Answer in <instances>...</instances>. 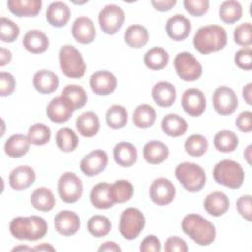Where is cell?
<instances>
[{
	"label": "cell",
	"instance_id": "1",
	"mask_svg": "<svg viewBox=\"0 0 252 252\" xmlns=\"http://www.w3.org/2000/svg\"><path fill=\"white\" fill-rule=\"evenodd\" d=\"M11 234L19 240L35 241L45 236L48 230L46 220L39 216L17 217L9 225Z\"/></svg>",
	"mask_w": 252,
	"mask_h": 252
},
{
	"label": "cell",
	"instance_id": "2",
	"mask_svg": "<svg viewBox=\"0 0 252 252\" xmlns=\"http://www.w3.org/2000/svg\"><path fill=\"white\" fill-rule=\"evenodd\" d=\"M227 34L221 26L207 25L201 27L193 37V44L196 50L202 54L217 52L225 47Z\"/></svg>",
	"mask_w": 252,
	"mask_h": 252
},
{
	"label": "cell",
	"instance_id": "3",
	"mask_svg": "<svg viewBox=\"0 0 252 252\" xmlns=\"http://www.w3.org/2000/svg\"><path fill=\"white\" fill-rule=\"evenodd\" d=\"M181 228L194 242L201 246H208L216 238L215 225L198 214H188L181 221Z\"/></svg>",
	"mask_w": 252,
	"mask_h": 252
},
{
	"label": "cell",
	"instance_id": "4",
	"mask_svg": "<svg viewBox=\"0 0 252 252\" xmlns=\"http://www.w3.org/2000/svg\"><path fill=\"white\" fill-rule=\"evenodd\" d=\"M213 177L219 184L230 189H238L243 184L245 175L239 162L232 159H222L215 165Z\"/></svg>",
	"mask_w": 252,
	"mask_h": 252
},
{
	"label": "cell",
	"instance_id": "5",
	"mask_svg": "<svg viewBox=\"0 0 252 252\" xmlns=\"http://www.w3.org/2000/svg\"><path fill=\"white\" fill-rule=\"evenodd\" d=\"M175 177L189 192H199L206 184V173L203 167L194 162L185 161L175 168Z\"/></svg>",
	"mask_w": 252,
	"mask_h": 252
},
{
	"label": "cell",
	"instance_id": "6",
	"mask_svg": "<svg viewBox=\"0 0 252 252\" xmlns=\"http://www.w3.org/2000/svg\"><path fill=\"white\" fill-rule=\"evenodd\" d=\"M59 65L62 73L68 78L79 79L86 72V63L81 52L71 44H65L60 48Z\"/></svg>",
	"mask_w": 252,
	"mask_h": 252
},
{
	"label": "cell",
	"instance_id": "7",
	"mask_svg": "<svg viewBox=\"0 0 252 252\" xmlns=\"http://www.w3.org/2000/svg\"><path fill=\"white\" fill-rule=\"evenodd\" d=\"M146 223L144 214L137 208L125 209L119 219V232L128 240H133L139 236Z\"/></svg>",
	"mask_w": 252,
	"mask_h": 252
},
{
	"label": "cell",
	"instance_id": "8",
	"mask_svg": "<svg viewBox=\"0 0 252 252\" xmlns=\"http://www.w3.org/2000/svg\"><path fill=\"white\" fill-rule=\"evenodd\" d=\"M173 64L176 74L183 81L193 82L202 76V65L190 52H179L175 56Z\"/></svg>",
	"mask_w": 252,
	"mask_h": 252
},
{
	"label": "cell",
	"instance_id": "9",
	"mask_svg": "<svg viewBox=\"0 0 252 252\" xmlns=\"http://www.w3.org/2000/svg\"><path fill=\"white\" fill-rule=\"evenodd\" d=\"M125 14L121 7L115 4L104 6L98 14V23L102 32L106 34H115L122 27Z\"/></svg>",
	"mask_w": 252,
	"mask_h": 252
},
{
	"label": "cell",
	"instance_id": "10",
	"mask_svg": "<svg viewBox=\"0 0 252 252\" xmlns=\"http://www.w3.org/2000/svg\"><path fill=\"white\" fill-rule=\"evenodd\" d=\"M57 189L61 200L67 204H72L81 198L83 183L74 172L67 171L59 177Z\"/></svg>",
	"mask_w": 252,
	"mask_h": 252
},
{
	"label": "cell",
	"instance_id": "11",
	"mask_svg": "<svg viewBox=\"0 0 252 252\" xmlns=\"http://www.w3.org/2000/svg\"><path fill=\"white\" fill-rule=\"evenodd\" d=\"M212 101L216 112L224 116L232 114L238 106L235 92L227 86L218 87L213 93Z\"/></svg>",
	"mask_w": 252,
	"mask_h": 252
},
{
	"label": "cell",
	"instance_id": "12",
	"mask_svg": "<svg viewBox=\"0 0 252 252\" xmlns=\"http://www.w3.org/2000/svg\"><path fill=\"white\" fill-rule=\"evenodd\" d=\"M175 186L165 177L155 179L149 189L150 199L158 206H166L170 204L175 197Z\"/></svg>",
	"mask_w": 252,
	"mask_h": 252
},
{
	"label": "cell",
	"instance_id": "13",
	"mask_svg": "<svg viewBox=\"0 0 252 252\" xmlns=\"http://www.w3.org/2000/svg\"><path fill=\"white\" fill-rule=\"evenodd\" d=\"M181 106L190 116H200L206 109V97L204 93L197 88H189L181 96Z\"/></svg>",
	"mask_w": 252,
	"mask_h": 252
},
{
	"label": "cell",
	"instance_id": "14",
	"mask_svg": "<svg viewBox=\"0 0 252 252\" xmlns=\"http://www.w3.org/2000/svg\"><path fill=\"white\" fill-rule=\"evenodd\" d=\"M108 162V157L103 150H94L86 155L80 163L81 171L87 176H94L102 172Z\"/></svg>",
	"mask_w": 252,
	"mask_h": 252
},
{
	"label": "cell",
	"instance_id": "15",
	"mask_svg": "<svg viewBox=\"0 0 252 252\" xmlns=\"http://www.w3.org/2000/svg\"><path fill=\"white\" fill-rule=\"evenodd\" d=\"M117 86V79L109 71H96L90 77V87L97 95H108L114 92Z\"/></svg>",
	"mask_w": 252,
	"mask_h": 252
},
{
	"label": "cell",
	"instance_id": "16",
	"mask_svg": "<svg viewBox=\"0 0 252 252\" xmlns=\"http://www.w3.org/2000/svg\"><path fill=\"white\" fill-rule=\"evenodd\" d=\"M81 226L79 216L69 210H63L54 217V228L63 236L74 235Z\"/></svg>",
	"mask_w": 252,
	"mask_h": 252
},
{
	"label": "cell",
	"instance_id": "17",
	"mask_svg": "<svg viewBox=\"0 0 252 252\" xmlns=\"http://www.w3.org/2000/svg\"><path fill=\"white\" fill-rule=\"evenodd\" d=\"M191 30V22L181 14H175L170 17L165 25L167 35L175 41L186 39L190 34Z\"/></svg>",
	"mask_w": 252,
	"mask_h": 252
},
{
	"label": "cell",
	"instance_id": "18",
	"mask_svg": "<svg viewBox=\"0 0 252 252\" xmlns=\"http://www.w3.org/2000/svg\"><path fill=\"white\" fill-rule=\"evenodd\" d=\"M71 32L76 41L82 44H89L93 42L96 35L94 22L90 18L85 16L78 17L74 21Z\"/></svg>",
	"mask_w": 252,
	"mask_h": 252
},
{
	"label": "cell",
	"instance_id": "19",
	"mask_svg": "<svg viewBox=\"0 0 252 252\" xmlns=\"http://www.w3.org/2000/svg\"><path fill=\"white\" fill-rule=\"evenodd\" d=\"M74 108L63 96H57L51 99L46 107L47 117L55 123L67 122L73 115Z\"/></svg>",
	"mask_w": 252,
	"mask_h": 252
},
{
	"label": "cell",
	"instance_id": "20",
	"mask_svg": "<svg viewBox=\"0 0 252 252\" xmlns=\"http://www.w3.org/2000/svg\"><path fill=\"white\" fill-rule=\"evenodd\" d=\"M35 171L28 165H20L9 174V184L12 189L22 191L29 188L35 181Z\"/></svg>",
	"mask_w": 252,
	"mask_h": 252
},
{
	"label": "cell",
	"instance_id": "21",
	"mask_svg": "<svg viewBox=\"0 0 252 252\" xmlns=\"http://www.w3.org/2000/svg\"><path fill=\"white\" fill-rule=\"evenodd\" d=\"M152 97L158 106L169 107L176 99L175 87L169 82H158L152 89Z\"/></svg>",
	"mask_w": 252,
	"mask_h": 252
},
{
	"label": "cell",
	"instance_id": "22",
	"mask_svg": "<svg viewBox=\"0 0 252 252\" xmlns=\"http://www.w3.org/2000/svg\"><path fill=\"white\" fill-rule=\"evenodd\" d=\"M229 199L223 192L215 191L207 195L204 200V209L213 217H220L229 209Z\"/></svg>",
	"mask_w": 252,
	"mask_h": 252
},
{
	"label": "cell",
	"instance_id": "23",
	"mask_svg": "<svg viewBox=\"0 0 252 252\" xmlns=\"http://www.w3.org/2000/svg\"><path fill=\"white\" fill-rule=\"evenodd\" d=\"M22 43L29 52L38 54L47 50L49 39L42 31L30 30L25 33Z\"/></svg>",
	"mask_w": 252,
	"mask_h": 252
},
{
	"label": "cell",
	"instance_id": "24",
	"mask_svg": "<svg viewBox=\"0 0 252 252\" xmlns=\"http://www.w3.org/2000/svg\"><path fill=\"white\" fill-rule=\"evenodd\" d=\"M45 17L47 22L55 27L61 28L64 27L71 17V11L67 4L61 1H55L49 4L46 9Z\"/></svg>",
	"mask_w": 252,
	"mask_h": 252
},
{
	"label": "cell",
	"instance_id": "25",
	"mask_svg": "<svg viewBox=\"0 0 252 252\" xmlns=\"http://www.w3.org/2000/svg\"><path fill=\"white\" fill-rule=\"evenodd\" d=\"M169 155L167 146L161 141L152 140L146 143L143 149L145 160L150 164H159L163 162Z\"/></svg>",
	"mask_w": 252,
	"mask_h": 252
},
{
	"label": "cell",
	"instance_id": "26",
	"mask_svg": "<svg viewBox=\"0 0 252 252\" xmlns=\"http://www.w3.org/2000/svg\"><path fill=\"white\" fill-rule=\"evenodd\" d=\"M7 6L17 17H34L40 12L42 2L41 0H9Z\"/></svg>",
	"mask_w": 252,
	"mask_h": 252
},
{
	"label": "cell",
	"instance_id": "27",
	"mask_svg": "<svg viewBox=\"0 0 252 252\" xmlns=\"http://www.w3.org/2000/svg\"><path fill=\"white\" fill-rule=\"evenodd\" d=\"M32 84L34 89L40 94H51L57 90L59 79L52 71L42 69L34 74Z\"/></svg>",
	"mask_w": 252,
	"mask_h": 252
},
{
	"label": "cell",
	"instance_id": "28",
	"mask_svg": "<svg viewBox=\"0 0 252 252\" xmlns=\"http://www.w3.org/2000/svg\"><path fill=\"white\" fill-rule=\"evenodd\" d=\"M137 149L129 142H119L113 148V158L122 167L132 166L137 161Z\"/></svg>",
	"mask_w": 252,
	"mask_h": 252
},
{
	"label": "cell",
	"instance_id": "29",
	"mask_svg": "<svg viewBox=\"0 0 252 252\" xmlns=\"http://www.w3.org/2000/svg\"><path fill=\"white\" fill-rule=\"evenodd\" d=\"M76 127L83 137L91 138L95 136L100 128L99 118L96 113L93 111L83 112L76 120Z\"/></svg>",
	"mask_w": 252,
	"mask_h": 252
},
{
	"label": "cell",
	"instance_id": "30",
	"mask_svg": "<svg viewBox=\"0 0 252 252\" xmlns=\"http://www.w3.org/2000/svg\"><path fill=\"white\" fill-rule=\"evenodd\" d=\"M110 185L107 182H99L95 184L90 193V201L92 205L97 209L105 210L113 207L114 203L110 198Z\"/></svg>",
	"mask_w": 252,
	"mask_h": 252
},
{
	"label": "cell",
	"instance_id": "31",
	"mask_svg": "<svg viewBox=\"0 0 252 252\" xmlns=\"http://www.w3.org/2000/svg\"><path fill=\"white\" fill-rule=\"evenodd\" d=\"M30 141L27 136L23 134H14L10 136L4 145V150L10 158H21L25 156L30 150Z\"/></svg>",
	"mask_w": 252,
	"mask_h": 252
},
{
	"label": "cell",
	"instance_id": "32",
	"mask_svg": "<svg viewBox=\"0 0 252 252\" xmlns=\"http://www.w3.org/2000/svg\"><path fill=\"white\" fill-rule=\"evenodd\" d=\"M186 120L178 114H166L161 121L162 131L169 137H180L187 131Z\"/></svg>",
	"mask_w": 252,
	"mask_h": 252
},
{
	"label": "cell",
	"instance_id": "33",
	"mask_svg": "<svg viewBox=\"0 0 252 252\" xmlns=\"http://www.w3.org/2000/svg\"><path fill=\"white\" fill-rule=\"evenodd\" d=\"M148 40V30L142 25H131L124 32V41L132 48H141L147 44Z\"/></svg>",
	"mask_w": 252,
	"mask_h": 252
},
{
	"label": "cell",
	"instance_id": "34",
	"mask_svg": "<svg viewBox=\"0 0 252 252\" xmlns=\"http://www.w3.org/2000/svg\"><path fill=\"white\" fill-rule=\"evenodd\" d=\"M32 207L41 212H49L55 205V197L52 191L46 187L36 188L31 195Z\"/></svg>",
	"mask_w": 252,
	"mask_h": 252
},
{
	"label": "cell",
	"instance_id": "35",
	"mask_svg": "<svg viewBox=\"0 0 252 252\" xmlns=\"http://www.w3.org/2000/svg\"><path fill=\"white\" fill-rule=\"evenodd\" d=\"M169 61L168 52L162 47L155 46L150 48L144 55V63L147 68L158 71L163 69Z\"/></svg>",
	"mask_w": 252,
	"mask_h": 252
},
{
	"label": "cell",
	"instance_id": "36",
	"mask_svg": "<svg viewBox=\"0 0 252 252\" xmlns=\"http://www.w3.org/2000/svg\"><path fill=\"white\" fill-rule=\"evenodd\" d=\"M157 113L150 104H140L133 112V123L137 128L146 129L154 125Z\"/></svg>",
	"mask_w": 252,
	"mask_h": 252
},
{
	"label": "cell",
	"instance_id": "37",
	"mask_svg": "<svg viewBox=\"0 0 252 252\" xmlns=\"http://www.w3.org/2000/svg\"><path fill=\"white\" fill-rule=\"evenodd\" d=\"M109 193H110V198L114 204L126 203L132 198L134 194V187L130 181L125 179H120V180H116L114 183L110 185Z\"/></svg>",
	"mask_w": 252,
	"mask_h": 252
},
{
	"label": "cell",
	"instance_id": "38",
	"mask_svg": "<svg viewBox=\"0 0 252 252\" xmlns=\"http://www.w3.org/2000/svg\"><path fill=\"white\" fill-rule=\"evenodd\" d=\"M61 96H63L72 105L74 110L82 108L85 106L88 96L87 93L83 87L79 85H67L61 92Z\"/></svg>",
	"mask_w": 252,
	"mask_h": 252
},
{
	"label": "cell",
	"instance_id": "39",
	"mask_svg": "<svg viewBox=\"0 0 252 252\" xmlns=\"http://www.w3.org/2000/svg\"><path fill=\"white\" fill-rule=\"evenodd\" d=\"M215 148L221 153H231L238 147V137L230 130L219 131L214 137Z\"/></svg>",
	"mask_w": 252,
	"mask_h": 252
},
{
	"label": "cell",
	"instance_id": "40",
	"mask_svg": "<svg viewBox=\"0 0 252 252\" xmlns=\"http://www.w3.org/2000/svg\"><path fill=\"white\" fill-rule=\"evenodd\" d=\"M242 12L241 4L235 0L224 1L219 8L220 19L226 24H233L239 21L242 16Z\"/></svg>",
	"mask_w": 252,
	"mask_h": 252
},
{
	"label": "cell",
	"instance_id": "41",
	"mask_svg": "<svg viewBox=\"0 0 252 252\" xmlns=\"http://www.w3.org/2000/svg\"><path fill=\"white\" fill-rule=\"evenodd\" d=\"M87 229L94 237H103L110 232L111 222L105 216L94 215L89 219L87 222Z\"/></svg>",
	"mask_w": 252,
	"mask_h": 252
},
{
	"label": "cell",
	"instance_id": "42",
	"mask_svg": "<svg viewBox=\"0 0 252 252\" xmlns=\"http://www.w3.org/2000/svg\"><path fill=\"white\" fill-rule=\"evenodd\" d=\"M55 142L60 151L64 153L73 152L79 143L77 134L70 128H61L55 135Z\"/></svg>",
	"mask_w": 252,
	"mask_h": 252
},
{
	"label": "cell",
	"instance_id": "43",
	"mask_svg": "<svg viewBox=\"0 0 252 252\" xmlns=\"http://www.w3.org/2000/svg\"><path fill=\"white\" fill-rule=\"evenodd\" d=\"M105 119L111 129H121L128 122V112L124 106L114 104L107 109Z\"/></svg>",
	"mask_w": 252,
	"mask_h": 252
},
{
	"label": "cell",
	"instance_id": "44",
	"mask_svg": "<svg viewBox=\"0 0 252 252\" xmlns=\"http://www.w3.org/2000/svg\"><path fill=\"white\" fill-rule=\"evenodd\" d=\"M27 137L31 144L35 146H42L49 142L51 131L45 124L35 123L29 128Z\"/></svg>",
	"mask_w": 252,
	"mask_h": 252
},
{
	"label": "cell",
	"instance_id": "45",
	"mask_svg": "<svg viewBox=\"0 0 252 252\" xmlns=\"http://www.w3.org/2000/svg\"><path fill=\"white\" fill-rule=\"evenodd\" d=\"M184 149L191 157H202L208 150V141L200 134H193L186 139Z\"/></svg>",
	"mask_w": 252,
	"mask_h": 252
},
{
	"label": "cell",
	"instance_id": "46",
	"mask_svg": "<svg viewBox=\"0 0 252 252\" xmlns=\"http://www.w3.org/2000/svg\"><path fill=\"white\" fill-rule=\"evenodd\" d=\"M20 34L19 26L12 20L2 17L0 24V37L4 42L15 41Z\"/></svg>",
	"mask_w": 252,
	"mask_h": 252
},
{
	"label": "cell",
	"instance_id": "47",
	"mask_svg": "<svg viewBox=\"0 0 252 252\" xmlns=\"http://www.w3.org/2000/svg\"><path fill=\"white\" fill-rule=\"evenodd\" d=\"M234 42L243 47H249L252 43V27L249 22L242 23L234 29Z\"/></svg>",
	"mask_w": 252,
	"mask_h": 252
},
{
	"label": "cell",
	"instance_id": "48",
	"mask_svg": "<svg viewBox=\"0 0 252 252\" xmlns=\"http://www.w3.org/2000/svg\"><path fill=\"white\" fill-rule=\"evenodd\" d=\"M185 10L194 17H201L209 10L210 2L208 0H184Z\"/></svg>",
	"mask_w": 252,
	"mask_h": 252
},
{
	"label": "cell",
	"instance_id": "49",
	"mask_svg": "<svg viewBox=\"0 0 252 252\" xmlns=\"http://www.w3.org/2000/svg\"><path fill=\"white\" fill-rule=\"evenodd\" d=\"M234 62L236 66L242 70L252 69V49L250 47H244L239 49L234 55Z\"/></svg>",
	"mask_w": 252,
	"mask_h": 252
},
{
	"label": "cell",
	"instance_id": "50",
	"mask_svg": "<svg viewBox=\"0 0 252 252\" xmlns=\"http://www.w3.org/2000/svg\"><path fill=\"white\" fill-rule=\"evenodd\" d=\"M16 87L14 76L8 72L0 73V95L2 97L12 94Z\"/></svg>",
	"mask_w": 252,
	"mask_h": 252
},
{
	"label": "cell",
	"instance_id": "51",
	"mask_svg": "<svg viewBox=\"0 0 252 252\" xmlns=\"http://www.w3.org/2000/svg\"><path fill=\"white\" fill-rule=\"evenodd\" d=\"M236 209L238 213L248 221H251V196L250 195H243L239 197L236 201Z\"/></svg>",
	"mask_w": 252,
	"mask_h": 252
},
{
	"label": "cell",
	"instance_id": "52",
	"mask_svg": "<svg viewBox=\"0 0 252 252\" xmlns=\"http://www.w3.org/2000/svg\"><path fill=\"white\" fill-rule=\"evenodd\" d=\"M188 246L182 238L178 236H170L164 243V251L166 252H186Z\"/></svg>",
	"mask_w": 252,
	"mask_h": 252
},
{
	"label": "cell",
	"instance_id": "53",
	"mask_svg": "<svg viewBox=\"0 0 252 252\" xmlns=\"http://www.w3.org/2000/svg\"><path fill=\"white\" fill-rule=\"evenodd\" d=\"M161 250V243L160 240L156 235H148L146 236L141 244H140V251L142 252H159Z\"/></svg>",
	"mask_w": 252,
	"mask_h": 252
},
{
	"label": "cell",
	"instance_id": "54",
	"mask_svg": "<svg viewBox=\"0 0 252 252\" xmlns=\"http://www.w3.org/2000/svg\"><path fill=\"white\" fill-rule=\"evenodd\" d=\"M235 125L239 131L249 133L252 130V113L250 111H242L235 119Z\"/></svg>",
	"mask_w": 252,
	"mask_h": 252
},
{
	"label": "cell",
	"instance_id": "55",
	"mask_svg": "<svg viewBox=\"0 0 252 252\" xmlns=\"http://www.w3.org/2000/svg\"><path fill=\"white\" fill-rule=\"evenodd\" d=\"M151 4L156 10L165 12L173 8V6L176 4V0H152Z\"/></svg>",
	"mask_w": 252,
	"mask_h": 252
},
{
	"label": "cell",
	"instance_id": "56",
	"mask_svg": "<svg viewBox=\"0 0 252 252\" xmlns=\"http://www.w3.org/2000/svg\"><path fill=\"white\" fill-rule=\"evenodd\" d=\"M98 251H110V252H120L121 248L119 247V245L117 243H115L114 241H106L104 243H102L98 249Z\"/></svg>",
	"mask_w": 252,
	"mask_h": 252
},
{
	"label": "cell",
	"instance_id": "57",
	"mask_svg": "<svg viewBox=\"0 0 252 252\" xmlns=\"http://www.w3.org/2000/svg\"><path fill=\"white\" fill-rule=\"evenodd\" d=\"M12 60V52L4 47L0 48V66H5L9 64Z\"/></svg>",
	"mask_w": 252,
	"mask_h": 252
},
{
	"label": "cell",
	"instance_id": "58",
	"mask_svg": "<svg viewBox=\"0 0 252 252\" xmlns=\"http://www.w3.org/2000/svg\"><path fill=\"white\" fill-rule=\"evenodd\" d=\"M252 83H248L242 89V95L248 105H252Z\"/></svg>",
	"mask_w": 252,
	"mask_h": 252
},
{
	"label": "cell",
	"instance_id": "59",
	"mask_svg": "<svg viewBox=\"0 0 252 252\" xmlns=\"http://www.w3.org/2000/svg\"><path fill=\"white\" fill-rule=\"evenodd\" d=\"M33 251H55V248L49 243H41L33 247Z\"/></svg>",
	"mask_w": 252,
	"mask_h": 252
},
{
	"label": "cell",
	"instance_id": "60",
	"mask_svg": "<svg viewBox=\"0 0 252 252\" xmlns=\"http://www.w3.org/2000/svg\"><path fill=\"white\" fill-rule=\"evenodd\" d=\"M15 251H33V248H31L26 245H19L12 249V252H15Z\"/></svg>",
	"mask_w": 252,
	"mask_h": 252
},
{
	"label": "cell",
	"instance_id": "61",
	"mask_svg": "<svg viewBox=\"0 0 252 252\" xmlns=\"http://www.w3.org/2000/svg\"><path fill=\"white\" fill-rule=\"evenodd\" d=\"M244 158H246V160H247V162L249 163V164H251V145H249V146H247V148L245 149V151H244Z\"/></svg>",
	"mask_w": 252,
	"mask_h": 252
}]
</instances>
